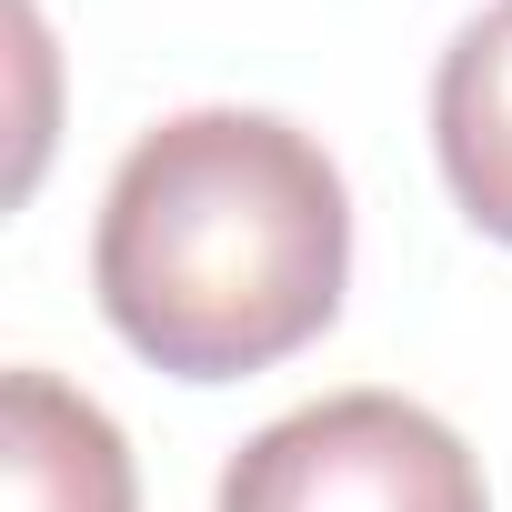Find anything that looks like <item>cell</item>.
<instances>
[{
    "label": "cell",
    "instance_id": "obj_4",
    "mask_svg": "<svg viewBox=\"0 0 512 512\" xmlns=\"http://www.w3.org/2000/svg\"><path fill=\"white\" fill-rule=\"evenodd\" d=\"M432 151L472 231L512 241V0L452 31L432 71Z\"/></svg>",
    "mask_w": 512,
    "mask_h": 512
},
{
    "label": "cell",
    "instance_id": "obj_1",
    "mask_svg": "<svg viewBox=\"0 0 512 512\" xmlns=\"http://www.w3.org/2000/svg\"><path fill=\"white\" fill-rule=\"evenodd\" d=\"M352 282V191L282 111H171L101 191L91 292L111 332L181 372L241 382L332 332Z\"/></svg>",
    "mask_w": 512,
    "mask_h": 512
},
{
    "label": "cell",
    "instance_id": "obj_2",
    "mask_svg": "<svg viewBox=\"0 0 512 512\" xmlns=\"http://www.w3.org/2000/svg\"><path fill=\"white\" fill-rule=\"evenodd\" d=\"M211 512H492L472 442L402 392H322L262 422Z\"/></svg>",
    "mask_w": 512,
    "mask_h": 512
},
{
    "label": "cell",
    "instance_id": "obj_3",
    "mask_svg": "<svg viewBox=\"0 0 512 512\" xmlns=\"http://www.w3.org/2000/svg\"><path fill=\"white\" fill-rule=\"evenodd\" d=\"M0 422H11V512H141L121 422L61 372H11Z\"/></svg>",
    "mask_w": 512,
    "mask_h": 512
}]
</instances>
